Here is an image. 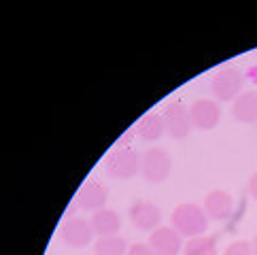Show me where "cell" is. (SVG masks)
Here are the masks:
<instances>
[{"label":"cell","instance_id":"cell-1","mask_svg":"<svg viewBox=\"0 0 257 255\" xmlns=\"http://www.w3.org/2000/svg\"><path fill=\"white\" fill-rule=\"evenodd\" d=\"M170 225L185 238H196V236H204L208 230V215L204 208L194 202H183L172 211Z\"/></svg>","mask_w":257,"mask_h":255},{"label":"cell","instance_id":"cell-2","mask_svg":"<svg viewBox=\"0 0 257 255\" xmlns=\"http://www.w3.org/2000/svg\"><path fill=\"white\" fill-rule=\"evenodd\" d=\"M141 158L143 156H139V151H134L132 147H117L106 156L104 170L108 177L119 181L132 179L141 172Z\"/></svg>","mask_w":257,"mask_h":255},{"label":"cell","instance_id":"cell-3","mask_svg":"<svg viewBox=\"0 0 257 255\" xmlns=\"http://www.w3.org/2000/svg\"><path fill=\"white\" fill-rule=\"evenodd\" d=\"M244 75L236 66H223L210 79V92L219 102H232L242 94Z\"/></svg>","mask_w":257,"mask_h":255},{"label":"cell","instance_id":"cell-4","mask_svg":"<svg viewBox=\"0 0 257 255\" xmlns=\"http://www.w3.org/2000/svg\"><path fill=\"white\" fill-rule=\"evenodd\" d=\"M172 160L170 153L162 147H151L143 153L141 158V175L147 183H164L170 177Z\"/></svg>","mask_w":257,"mask_h":255},{"label":"cell","instance_id":"cell-5","mask_svg":"<svg viewBox=\"0 0 257 255\" xmlns=\"http://www.w3.org/2000/svg\"><path fill=\"white\" fill-rule=\"evenodd\" d=\"M162 115H164V123H166V134L174 141L187 139L191 130H194L189 106L183 100H170Z\"/></svg>","mask_w":257,"mask_h":255},{"label":"cell","instance_id":"cell-6","mask_svg":"<svg viewBox=\"0 0 257 255\" xmlns=\"http://www.w3.org/2000/svg\"><path fill=\"white\" fill-rule=\"evenodd\" d=\"M189 115L196 130H213L221 121V106L217 100L198 98L189 104Z\"/></svg>","mask_w":257,"mask_h":255},{"label":"cell","instance_id":"cell-7","mask_svg":"<svg viewBox=\"0 0 257 255\" xmlns=\"http://www.w3.org/2000/svg\"><path fill=\"white\" fill-rule=\"evenodd\" d=\"M130 221L134 227H139V230H145V232H153L158 230L160 223H162V211L158 204H153L151 200H134L130 204Z\"/></svg>","mask_w":257,"mask_h":255},{"label":"cell","instance_id":"cell-8","mask_svg":"<svg viewBox=\"0 0 257 255\" xmlns=\"http://www.w3.org/2000/svg\"><path fill=\"white\" fill-rule=\"evenodd\" d=\"M149 247L155 255H179L183 251V236L172 225H160L149 234Z\"/></svg>","mask_w":257,"mask_h":255},{"label":"cell","instance_id":"cell-9","mask_svg":"<svg viewBox=\"0 0 257 255\" xmlns=\"http://www.w3.org/2000/svg\"><path fill=\"white\" fill-rule=\"evenodd\" d=\"M94 234L96 232L91 227V221L83 217H70L62 227V240L72 249H85L94 238Z\"/></svg>","mask_w":257,"mask_h":255},{"label":"cell","instance_id":"cell-10","mask_svg":"<svg viewBox=\"0 0 257 255\" xmlns=\"http://www.w3.org/2000/svg\"><path fill=\"white\" fill-rule=\"evenodd\" d=\"M202 208H204V213L208 215V219L227 221L234 213V198L229 196L225 189H213L206 194Z\"/></svg>","mask_w":257,"mask_h":255},{"label":"cell","instance_id":"cell-11","mask_svg":"<svg viewBox=\"0 0 257 255\" xmlns=\"http://www.w3.org/2000/svg\"><path fill=\"white\" fill-rule=\"evenodd\" d=\"M77 202L81 208H85V211H94V213L102 211L108 202V189L100 183V181L89 179L81 185L79 194H77Z\"/></svg>","mask_w":257,"mask_h":255},{"label":"cell","instance_id":"cell-12","mask_svg":"<svg viewBox=\"0 0 257 255\" xmlns=\"http://www.w3.org/2000/svg\"><path fill=\"white\" fill-rule=\"evenodd\" d=\"M164 132H166V123H164L162 113H147L139 119V123H136V134L147 143L160 141Z\"/></svg>","mask_w":257,"mask_h":255},{"label":"cell","instance_id":"cell-13","mask_svg":"<svg viewBox=\"0 0 257 255\" xmlns=\"http://www.w3.org/2000/svg\"><path fill=\"white\" fill-rule=\"evenodd\" d=\"M89 221H91L94 232L98 234V238H102V236H117L119 227H121V217H119V213L111 211V208L96 211Z\"/></svg>","mask_w":257,"mask_h":255},{"label":"cell","instance_id":"cell-14","mask_svg":"<svg viewBox=\"0 0 257 255\" xmlns=\"http://www.w3.org/2000/svg\"><path fill=\"white\" fill-rule=\"evenodd\" d=\"M234 119L242 123H257V92H244L234 100Z\"/></svg>","mask_w":257,"mask_h":255},{"label":"cell","instance_id":"cell-15","mask_svg":"<svg viewBox=\"0 0 257 255\" xmlns=\"http://www.w3.org/2000/svg\"><path fill=\"white\" fill-rule=\"evenodd\" d=\"M183 255H217V240L213 236H196V238H187Z\"/></svg>","mask_w":257,"mask_h":255},{"label":"cell","instance_id":"cell-16","mask_svg":"<svg viewBox=\"0 0 257 255\" xmlns=\"http://www.w3.org/2000/svg\"><path fill=\"white\" fill-rule=\"evenodd\" d=\"M127 242L121 236H102L94 244L96 255H127Z\"/></svg>","mask_w":257,"mask_h":255},{"label":"cell","instance_id":"cell-17","mask_svg":"<svg viewBox=\"0 0 257 255\" xmlns=\"http://www.w3.org/2000/svg\"><path fill=\"white\" fill-rule=\"evenodd\" d=\"M223 255H253V249H251V240H234L229 242Z\"/></svg>","mask_w":257,"mask_h":255},{"label":"cell","instance_id":"cell-18","mask_svg":"<svg viewBox=\"0 0 257 255\" xmlns=\"http://www.w3.org/2000/svg\"><path fill=\"white\" fill-rule=\"evenodd\" d=\"M127 255H155V253H153V249L149 247V244L136 242V244H132V247L127 249Z\"/></svg>","mask_w":257,"mask_h":255},{"label":"cell","instance_id":"cell-19","mask_svg":"<svg viewBox=\"0 0 257 255\" xmlns=\"http://www.w3.org/2000/svg\"><path fill=\"white\" fill-rule=\"evenodd\" d=\"M249 194L253 200H257V172H253L251 179H249Z\"/></svg>","mask_w":257,"mask_h":255},{"label":"cell","instance_id":"cell-20","mask_svg":"<svg viewBox=\"0 0 257 255\" xmlns=\"http://www.w3.org/2000/svg\"><path fill=\"white\" fill-rule=\"evenodd\" d=\"M251 249H253V255H257V234L253 236V240H251Z\"/></svg>","mask_w":257,"mask_h":255}]
</instances>
